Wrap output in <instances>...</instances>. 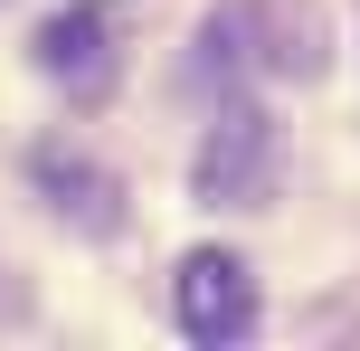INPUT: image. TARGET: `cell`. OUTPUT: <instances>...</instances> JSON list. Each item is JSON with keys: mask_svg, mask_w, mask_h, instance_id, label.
Returning <instances> with one entry per match:
<instances>
[{"mask_svg": "<svg viewBox=\"0 0 360 351\" xmlns=\"http://www.w3.org/2000/svg\"><path fill=\"white\" fill-rule=\"evenodd\" d=\"M199 200L209 209H256L275 190V124L256 105H228L209 133H199V162H190Z\"/></svg>", "mask_w": 360, "mask_h": 351, "instance_id": "obj_1", "label": "cell"}, {"mask_svg": "<svg viewBox=\"0 0 360 351\" xmlns=\"http://www.w3.org/2000/svg\"><path fill=\"white\" fill-rule=\"evenodd\" d=\"M171 304H180V333H190V342H247L256 333V285H247V266H237L228 247L180 257Z\"/></svg>", "mask_w": 360, "mask_h": 351, "instance_id": "obj_2", "label": "cell"}, {"mask_svg": "<svg viewBox=\"0 0 360 351\" xmlns=\"http://www.w3.org/2000/svg\"><path fill=\"white\" fill-rule=\"evenodd\" d=\"M38 67L57 76V86H105V67H114V48H105V19L95 10H67V19H48L38 29Z\"/></svg>", "mask_w": 360, "mask_h": 351, "instance_id": "obj_3", "label": "cell"}, {"mask_svg": "<svg viewBox=\"0 0 360 351\" xmlns=\"http://www.w3.org/2000/svg\"><path fill=\"white\" fill-rule=\"evenodd\" d=\"M29 171H38V190H48L57 209H76L86 228H114V219H124V209H114V200H124V190H114V171H95L86 152H57V143H48Z\"/></svg>", "mask_w": 360, "mask_h": 351, "instance_id": "obj_4", "label": "cell"}]
</instances>
